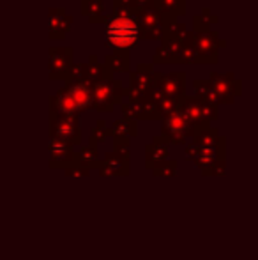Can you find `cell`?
Returning <instances> with one entry per match:
<instances>
[{"label":"cell","instance_id":"cell-6","mask_svg":"<svg viewBox=\"0 0 258 260\" xmlns=\"http://www.w3.org/2000/svg\"><path fill=\"white\" fill-rule=\"evenodd\" d=\"M188 39L198 53L200 64L216 66L219 62V34L216 30L188 32Z\"/></svg>","mask_w":258,"mask_h":260},{"label":"cell","instance_id":"cell-20","mask_svg":"<svg viewBox=\"0 0 258 260\" xmlns=\"http://www.w3.org/2000/svg\"><path fill=\"white\" fill-rule=\"evenodd\" d=\"M191 138H193V145L198 149L221 147V145H225V137H221L216 127H212V126L196 129Z\"/></svg>","mask_w":258,"mask_h":260},{"label":"cell","instance_id":"cell-35","mask_svg":"<svg viewBox=\"0 0 258 260\" xmlns=\"http://www.w3.org/2000/svg\"><path fill=\"white\" fill-rule=\"evenodd\" d=\"M114 2V7H121V9H126L129 13H133L136 16V11L133 7V0H112Z\"/></svg>","mask_w":258,"mask_h":260},{"label":"cell","instance_id":"cell-9","mask_svg":"<svg viewBox=\"0 0 258 260\" xmlns=\"http://www.w3.org/2000/svg\"><path fill=\"white\" fill-rule=\"evenodd\" d=\"M129 87L134 90H138L140 94L147 96L152 89L158 83L161 73L154 71V66L152 64H140L136 66L134 71H129Z\"/></svg>","mask_w":258,"mask_h":260},{"label":"cell","instance_id":"cell-2","mask_svg":"<svg viewBox=\"0 0 258 260\" xmlns=\"http://www.w3.org/2000/svg\"><path fill=\"white\" fill-rule=\"evenodd\" d=\"M124 100V85L112 73L103 80L92 83V110L99 113H110Z\"/></svg>","mask_w":258,"mask_h":260},{"label":"cell","instance_id":"cell-19","mask_svg":"<svg viewBox=\"0 0 258 260\" xmlns=\"http://www.w3.org/2000/svg\"><path fill=\"white\" fill-rule=\"evenodd\" d=\"M50 115H80L78 108L72 103L65 89H59L55 96L50 98Z\"/></svg>","mask_w":258,"mask_h":260},{"label":"cell","instance_id":"cell-12","mask_svg":"<svg viewBox=\"0 0 258 260\" xmlns=\"http://www.w3.org/2000/svg\"><path fill=\"white\" fill-rule=\"evenodd\" d=\"M156 87L165 96L172 98V100H180V98L186 96V73L184 71L161 73Z\"/></svg>","mask_w":258,"mask_h":260},{"label":"cell","instance_id":"cell-31","mask_svg":"<svg viewBox=\"0 0 258 260\" xmlns=\"http://www.w3.org/2000/svg\"><path fill=\"white\" fill-rule=\"evenodd\" d=\"M177 167H179L177 161L166 159V161H163V163L156 165V167L152 168V172H154V175H175Z\"/></svg>","mask_w":258,"mask_h":260},{"label":"cell","instance_id":"cell-5","mask_svg":"<svg viewBox=\"0 0 258 260\" xmlns=\"http://www.w3.org/2000/svg\"><path fill=\"white\" fill-rule=\"evenodd\" d=\"M209 82L216 94V103L219 105H232L242 94V82L235 78L234 73H216L209 75Z\"/></svg>","mask_w":258,"mask_h":260},{"label":"cell","instance_id":"cell-26","mask_svg":"<svg viewBox=\"0 0 258 260\" xmlns=\"http://www.w3.org/2000/svg\"><path fill=\"white\" fill-rule=\"evenodd\" d=\"M75 163L82 165L85 168H94V167H99V156H97V145H85L82 147L78 152L75 154Z\"/></svg>","mask_w":258,"mask_h":260},{"label":"cell","instance_id":"cell-37","mask_svg":"<svg viewBox=\"0 0 258 260\" xmlns=\"http://www.w3.org/2000/svg\"><path fill=\"white\" fill-rule=\"evenodd\" d=\"M225 46H227V43H225L223 39H219V48H225Z\"/></svg>","mask_w":258,"mask_h":260},{"label":"cell","instance_id":"cell-13","mask_svg":"<svg viewBox=\"0 0 258 260\" xmlns=\"http://www.w3.org/2000/svg\"><path fill=\"white\" fill-rule=\"evenodd\" d=\"M188 0H152V7L159 13L163 20V27L168 23H175L188 11Z\"/></svg>","mask_w":258,"mask_h":260},{"label":"cell","instance_id":"cell-11","mask_svg":"<svg viewBox=\"0 0 258 260\" xmlns=\"http://www.w3.org/2000/svg\"><path fill=\"white\" fill-rule=\"evenodd\" d=\"M75 18L65 13L64 7H50L48 11V38L52 41L64 39L71 32Z\"/></svg>","mask_w":258,"mask_h":260},{"label":"cell","instance_id":"cell-23","mask_svg":"<svg viewBox=\"0 0 258 260\" xmlns=\"http://www.w3.org/2000/svg\"><path fill=\"white\" fill-rule=\"evenodd\" d=\"M108 73H110V71H108L103 64H99V60H97L96 55H90L89 62H87V64H83V82H87V83H90V85H92V83L103 80Z\"/></svg>","mask_w":258,"mask_h":260},{"label":"cell","instance_id":"cell-1","mask_svg":"<svg viewBox=\"0 0 258 260\" xmlns=\"http://www.w3.org/2000/svg\"><path fill=\"white\" fill-rule=\"evenodd\" d=\"M106 46L114 52H126L133 50L140 41V25L133 13L121 7H112L110 18L106 21Z\"/></svg>","mask_w":258,"mask_h":260},{"label":"cell","instance_id":"cell-16","mask_svg":"<svg viewBox=\"0 0 258 260\" xmlns=\"http://www.w3.org/2000/svg\"><path fill=\"white\" fill-rule=\"evenodd\" d=\"M180 46L179 41H161L152 57V66H179Z\"/></svg>","mask_w":258,"mask_h":260},{"label":"cell","instance_id":"cell-7","mask_svg":"<svg viewBox=\"0 0 258 260\" xmlns=\"http://www.w3.org/2000/svg\"><path fill=\"white\" fill-rule=\"evenodd\" d=\"M161 135L159 137L165 138L168 144H177V145H182L186 144L188 138L193 137L195 133V127L179 110H175L173 113L166 115L165 119H161Z\"/></svg>","mask_w":258,"mask_h":260},{"label":"cell","instance_id":"cell-18","mask_svg":"<svg viewBox=\"0 0 258 260\" xmlns=\"http://www.w3.org/2000/svg\"><path fill=\"white\" fill-rule=\"evenodd\" d=\"M168 142L165 140L163 137H154V140L151 142V144L145 147V165H147V168H154L156 165L163 163V161H166V157H168V152H170V147H168Z\"/></svg>","mask_w":258,"mask_h":260},{"label":"cell","instance_id":"cell-28","mask_svg":"<svg viewBox=\"0 0 258 260\" xmlns=\"http://www.w3.org/2000/svg\"><path fill=\"white\" fill-rule=\"evenodd\" d=\"M193 90H195V98L205 101V103L217 105L216 103V94H214V89H212V85H210L209 80H195Z\"/></svg>","mask_w":258,"mask_h":260},{"label":"cell","instance_id":"cell-33","mask_svg":"<svg viewBox=\"0 0 258 260\" xmlns=\"http://www.w3.org/2000/svg\"><path fill=\"white\" fill-rule=\"evenodd\" d=\"M90 174V170L89 168H85V167H82V165H78V163H72L71 167H67L65 168V175H69V177H87V175Z\"/></svg>","mask_w":258,"mask_h":260},{"label":"cell","instance_id":"cell-27","mask_svg":"<svg viewBox=\"0 0 258 260\" xmlns=\"http://www.w3.org/2000/svg\"><path fill=\"white\" fill-rule=\"evenodd\" d=\"M188 27L180 21H175V23H168L163 27V39L161 41H179L182 43L188 36Z\"/></svg>","mask_w":258,"mask_h":260},{"label":"cell","instance_id":"cell-34","mask_svg":"<svg viewBox=\"0 0 258 260\" xmlns=\"http://www.w3.org/2000/svg\"><path fill=\"white\" fill-rule=\"evenodd\" d=\"M225 174V159L217 161V163L210 165L209 168L203 170V175H223Z\"/></svg>","mask_w":258,"mask_h":260},{"label":"cell","instance_id":"cell-14","mask_svg":"<svg viewBox=\"0 0 258 260\" xmlns=\"http://www.w3.org/2000/svg\"><path fill=\"white\" fill-rule=\"evenodd\" d=\"M65 92L72 100V103L78 108V112L92 110V85L87 82H69L64 85Z\"/></svg>","mask_w":258,"mask_h":260},{"label":"cell","instance_id":"cell-25","mask_svg":"<svg viewBox=\"0 0 258 260\" xmlns=\"http://www.w3.org/2000/svg\"><path fill=\"white\" fill-rule=\"evenodd\" d=\"M219 21L217 14H214L209 7H203L202 13L193 16V30L191 32H209L212 30V25H216Z\"/></svg>","mask_w":258,"mask_h":260},{"label":"cell","instance_id":"cell-24","mask_svg":"<svg viewBox=\"0 0 258 260\" xmlns=\"http://www.w3.org/2000/svg\"><path fill=\"white\" fill-rule=\"evenodd\" d=\"M110 133L114 138H124V140H129V138H134L138 135V124L136 120L131 119H119L114 122V126L110 127Z\"/></svg>","mask_w":258,"mask_h":260},{"label":"cell","instance_id":"cell-29","mask_svg":"<svg viewBox=\"0 0 258 260\" xmlns=\"http://www.w3.org/2000/svg\"><path fill=\"white\" fill-rule=\"evenodd\" d=\"M179 64L182 66H200V57L196 53L195 46L191 45V41L186 39L182 41V46H180V53H179Z\"/></svg>","mask_w":258,"mask_h":260},{"label":"cell","instance_id":"cell-10","mask_svg":"<svg viewBox=\"0 0 258 260\" xmlns=\"http://www.w3.org/2000/svg\"><path fill=\"white\" fill-rule=\"evenodd\" d=\"M136 20H138V25H140V38L147 39V41H161L163 20L154 7L140 11V13L136 14Z\"/></svg>","mask_w":258,"mask_h":260},{"label":"cell","instance_id":"cell-8","mask_svg":"<svg viewBox=\"0 0 258 260\" xmlns=\"http://www.w3.org/2000/svg\"><path fill=\"white\" fill-rule=\"evenodd\" d=\"M72 53L75 50L71 46H50L48 48V78L52 82L65 80L72 64Z\"/></svg>","mask_w":258,"mask_h":260},{"label":"cell","instance_id":"cell-32","mask_svg":"<svg viewBox=\"0 0 258 260\" xmlns=\"http://www.w3.org/2000/svg\"><path fill=\"white\" fill-rule=\"evenodd\" d=\"M114 154L121 156L122 159L129 161V140L124 138H114Z\"/></svg>","mask_w":258,"mask_h":260},{"label":"cell","instance_id":"cell-30","mask_svg":"<svg viewBox=\"0 0 258 260\" xmlns=\"http://www.w3.org/2000/svg\"><path fill=\"white\" fill-rule=\"evenodd\" d=\"M108 137H112L110 127L106 126L104 119H99V120L96 122V126L92 127V131H90V144H92V145H97V144H101V142L106 140Z\"/></svg>","mask_w":258,"mask_h":260},{"label":"cell","instance_id":"cell-21","mask_svg":"<svg viewBox=\"0 0 258 260\" xmlns=\"http://www.w3.org/2000/svg\"><path fill=\"white\" fill-rule=\"evenodd\" d=\"M99 174L108 177V175H128L129 174V161L122 159L121 156L108 152L103 161H99Z\"/></svg>","mask_w":258,"mask_h":260},{"label":"cell","instance_id":"cell-22","mask_svg":"<svg viewBox=\"0 0 258 260\" xmlns=\"http://www.w3.org/2000/svg\"><path fill=\"white\" fill-rule=\"evenodd\" d=\"M103 66L112 73H129L131 71V58H129V53L126 52H114V53H108L104 57V62Z\"/></svg>","mask_w":258,"mask_h":260},{"label":"cell","instance_id":"cell-15","mask_svg":"<svg viewBox=\"0 0 258 260\" xmlns=\"http://www.w3.org/2000/svg\"><path fill=\"white\" fill-rule=\"evenodd\" d=\"M48 151H50V168H64L65 170V168L75 163L76 152L72 151V147L64 144V142L50 138Z\"/></svg>","mask_w":258,"mask_h":260},{"label":"cell","instance_id":"cell-36","mask_svg":"<svg viewBox=\"0 0 258 260\" xmlns=\"http://www.w3.org/2000/svg\"><path fill=\"white\" fill-rule=\"evenodd\" d=\"M133 7H134V11H136V14H138L140 11L151 9L152 0H133Z\"/></svg>","mask_w":258,"mask_h":260},{"label":"cell","instance_id":"cell-3","mask_svg":"<svg viewBox=\"0 0 258 260\" xmlns=\"http://www.w3.org/2000/svg\"><path fill=\"white\" fill-rule=\"evenodd\" d=\"M179 112L193 124L195 131L202 127L210 126V122L219 119V110L217 105H210L198 100L195 96H184L179 101Z\"/></svg>","mask_w":258,"mask_h":260},{"label":"cell","instance_id":"cell-17","mask_svg":"<svg viewBox=\"0 0 258 260\" xmlns=\"http://www.w3.org/2000/svg\"><path fill=\"white\" fill-rule=\"evenodd\" d=\"M80 13H82V16L89 18V21L94 25H106L108 18H110L106 6H104V0H82L80 2Z\"/></svg>","mask_w":258,"mask_h":260},{"label":"cell","instance_id":"cell-4","mask_svg":"<svg viewBox=\"0 0 258 260\" xmlns=\"http://www.w3.org/2000/svg\"><path fill=\"white\" fill-rule=\"evenodd\" d=\"M50 138L67 144L69 147L82 144V129L76 115H50Z\"/></svg>","mask_w":258,"mask_h":260}]
</instances>
